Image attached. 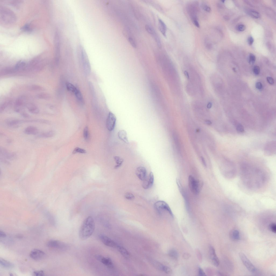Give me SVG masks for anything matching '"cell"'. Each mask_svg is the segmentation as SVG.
Segmentation results:
<instances>
[{
  "label": "cell",
  "instance_id": "obj_25",
  "mask_svg": "<svg viewBox=\"0 0 276 276\" xmlns=\"http://www.w3.org/2000/svg\"><path fill=\"white\" fill-rule=\"evenodd\" d=\"M114 159L116 162V165L114 168L117 169L121 166L124 160L119 156H115L114 157Z\"/></svg>",
  "mask_w": 276,
  "mask_h": 276
},
{
  "label": "cell",
  "instance_id": "obj_32",
  "mask_svg": "<svg viewBox=\"0 0 276 276\" xmlns=\"http://www.w3.org/2000/svg\"><path fill=\"white\" fill-rule=\"evenodd\" d=\"M66 87L68 91L74 93L77 89L75 86L71 83L68 82L66 84Z\"/></svg>",
  "mask_w": 276,
  "mask_h": 276
},
{
  "label": "cell",
  "instance_id": "obj_14",
  "mask_svg": "<svg viewBox=\"0 0 276 276\" xmlns=\"http://www.w3.org/2000/svg\"><path fill=\"white\" fill-rule=\"evenodd\" d=\"M58 35L57 33L55 34V60L56 63L58 65L59 62L60 58L59 42Z\"/></svg>",
  "mask_w": 276,
  "mask_h": 276
},
{
  "label": "cell",
  "instance_id": "obj_58",
  "mask_svg": "<svg viewBox=\"0 0 276 276\" xmlns=\"http://www.w3.org/2000/svg\"><path fill=\"white\" fill-rule=\"evenodd\" d=\"M193 21L194 24L197 27L199 28L200 26H199V25L198 21L197 20H195Z\"/></svg>",
  "mask_w": 276,
  "mask_h": 276
},
{
  "label": "cell",
  "instance_id": "obj_29",
  "mask_svg": "<svg viewBox=\"0 0 276 276\" xmlns=\"http://www.w3.org/2000/svg\"><path fill=\"white\" fill-rule=\"evenodd\" d=\"M26 66V64L25 62L21 61L17 63L14 67L16 70L18 71L21 69H24Z\"/></svg>",
  "mask_w": 276,
  "mask_h": 276
},
{
  "label": "cell",
  "instance_id": "obj_3",
  "mask_svg": "<svg viewBox=\"0 0 276 276\" xmlns=\"http://www.w3.org/2000/svg\"><path fill=\"white\" fill-rule=\"evenodd\" d=\"M0 17L2 20L7 24H12L16 21V17L14 13L7 8L1 9Z\"/></svg>",
  "mask_w": 276,
  "mask_h": 276
},
{
  "label": "cell",
  "instance_id": "obj_10",
  "mask_svg": "<svg viewBox=\"0 0 276 276\" xmlns=\"http://www.w3.org/2000/svg\"><path fill=\"white\" fill-rule=\"evenodd\" d=\"M143 182L142 186L144 189L150 188L152 186L154 182V177L153 173L150 172L148 177Z\"/></svg>",
  "mask_w": 276,
  "mask_h": 276
},
{
  "label": "cell",
  "instance_id": "obj_43",
  "mask_svg": "<svg viewBox=\"0 0 276 276\" xmlns=\"http://www.w3.org/2000/svg\"><path fill=\"white\" fill-rule=\"evenodd\" d=\"M253 71L255 75H258L260 73V67L257 66H255L253 69Z\"/></svg>",
  "mask_w": 276,
  "mask_h": 276
},
{
  "label": "cell",
  "instance_id": "obj_9",
  "mask_svg": "<svg viewBox=\"0 0 276 276\" xmlns=\"http://www.w3.org/2000/svg\"><path fill=\"white\" fill-rule=\"evenodd\" d=\"M46 256L45 253L42 250L34 249L32 250L30 254V256L35 260H41L44 258Z\"/></svg>",
  "mask_w": 276,
  "mask_h": 276
},
{
  "label": "cell",
  "instance_id": "obj_1",
  "mask_svg": "<svg viewBox=\"0 0 276 276\" xmlns=\"http://www.w3.org/2000/svg\"><path fill=\"white\" fill-rule=\"evenodd\" d=\"M240 176L243 184L252 190L260 189L265 184L266 176L260 169L245 166L241 169Z\"/></svg>",
  "mask_w": 276,
  "mask_h": 276
},
{
  "label": "cell",
  "instance_id": "obj_4",
  "mask_svg": "<svg viewBox=\"0 0 276 276\" xmlns=\"http://www.w3.org/2000/svg\"><path fill=\"white\" fill-rule=\"evenodd\" d=\"M188 182L189 186L191 192L195 194H198L201 191L202 184L191 175L189 176Z\"/></svg>",
  "mask_w": 276,
  "mask_h": 276
},
{
  "label": "cell",
  "instance_id": "obj_56",
  "mask_svg": "<svg viewBox=\"0 0 276 276\" xmlns=\"http://www.w3.org/2000/svg\"><path fill=\"white\" fill-rule=\"evenodd\" d=\"M203 8L205 11L208 12H210L211 11V8L207 5H204L203 7Z\"/></svg>",
  "mask_w": 276,
  "mask_h": 276
},
{
  "label": "cell",
  "instance_id": "obj_33",
  "mask_svg": "<svg viewBox=\"0 0 276 276\" xmlns=\"http://www.w3.org/2000/svg\"><path fill=\"white\" fill-rule=\"evenodd\" d=\"M249 14L253 18L257 19L260 17V15L257 12L254 11H250Z\"/></svg>",
  "mask_w": 276,
  "mask_h": 276
},
{
  "label": "cell",
  "instance_id": "obj_55",
  "mask_svg": "<svg viewBox=\"0 0 276 276\" xmlns=\"http://www.w3.org/2000/svg\"><path fill=\"white\" fill-rule=\"evenodd\" d=\"M198 275L199 276H206L203 270L201 268H199L198 269Z\"/></svg>",
  "mask_w": 276,
  "mask_h": 276
},
{
  "label": "cell",
  "instance_id": "obj_48",
  "mask_svg": "<svg viewBox=\"0 0 276 276\" xmlns=\"http://www.w3.org/2000/svg\"><path fill=\"white\" fill-rule=\"evenodd\" d=\"M128 41L133 47L135 48L136 47V44L133 38L131 37H129L128 38Z\"/></svg>",
  "mask_w": 276,
  "mask_h": 276
},
{
  "label": "cell",
  "instance_id": "obj_31",
  "mask_svg": "<svg viewBox=\"0 0 276 276\" xmlns=\"http://www.w3.org/2000/svg\"><path fill=\"white\" fill-rule=\"evenodd\" d=\"M173 138L175 144L177 146L178 149L180 150V144L179 142V138L177 134L176 133H174L173 134Z\"/></svg>",
  "mask_w": 276,
  "mask_h": 276
},
{
  "label": "cell",
  "instance_id": "obj_57",
  "mask_svg": "<svg viewBox=\"0 0 276 276\" xmlns=\"http://www.w3.org/2000/svg\"><path fill=\"white\" fill-rule=\"evenodd\" d=\"M6 235L3 232L1 231H0V237L1 238H4L6 237Z\"/></svg>",
  "mask_w": 276,
  "mask_h": 276
},
{
  "label": "cell",
  "instance_id": "obj_15",
  "mask_svg": "<svg viewBox=\"0 0 276 276\" xmlns=\"http://www.w3.org/2000/svg\"><path fill=\"white\" fill-rule=\"evenodd\" d=\"M209 253L210 258L213 265L215 266H218L219 264V260L215 253L214 248L212 246L210 247Z\"/></svg>",
  "mask_w": 276,
  "mask_h": 276
},
{
  "label": "cell",
  "instance_id": "obj_21",
  "mask_svg": "<svg viewBox=\"0 0 276 276\" xmlns=\"http://www.w3.org/2000/svg\"><path fill=\"white\" fill-rule=\"evenodd\" d=\"M17 71L16 70L15 67H6L2 70L0 74L1 76L5 75L14 73Z\"/></svg>",
  "mask_w": 276,
  "mask_h": 276
},
{
  "label": "cell",
  "instance_id": "obj_46",
  "mask_svg": "<svg viewBox=\"0 0 276 276\" xmlns=\"http://www.w3.org/2000/svg\"><path fill=\"white\" fill-rule=\"evenodd\" d=\"M246 28L245 26L243 24L239 25L236 28L237 30L240 32H243L244 31Z\"/></svg>",
  "mask_w": 276,
  "mask_h": 276
},
{
  "label": "cell",
  "instance_id": "obj_11",
  "mask_svg": "<svg viewBox=\"0 0 276 276\" xmlns=\"http://www.w3.org/2000/svg\"><path fill=\"white\" fill-rule=\"evenodd\" d=\"M99 238L104 245L108 247L117 248L118 245L114 241L107 236L103 235H100Z\"/></svg>",
  "mask_w": 276,
  "mask_h": 276
},
{
  "label": "cell",
  "instance_id": "obj_63",
  "mask_svg": "<svg viewBox=\"0 0 276 276\" xmlns=\"http://www.w3.org/2000/svg\"><path fill=\"white\" fill-rule=\"evenodd\" d=\"M221 1L222 2V3H224L225 2V1Z\"/></svg>",
  "mask_w": 276,
  "mask_h": 276
},
{
  "label": "cell",
  "instance_id": "obj_24",
  "mask_svg": "<svg viewBox=\"0 0 276 276\" xmlns=\"http://www.w3.org/2000/svg\"><path fill=\"white\" fill-rule=\"evenodd\" d=\"M117 248L120 253L123 256L126 258H129L130 256V254L129 252L124 247L118 245Z\"/></svg>",
  "mask_w": 276,
  "mask_h": 276
},
{
  "label": "cell",
  "instance_id": "obj_40",
  "mask_svg": "<svg viewBox=\"0 0 276 276\" xmlns=\"http://www.w3.org/2000/svg\"><path fill=\"white\" fill-rule=\"evenodd\" d=\"M30 89L33 91H39L43 90V88L38 85H33L30 87Z\"/></svg>",
  "mask_w": 276,
  "mask_h": 276
},
{
  "label": "cell",
  "instance_id": "obj_7",
  "mask_svg": "<svg viewBox=\"0 0 276 276\" xmlns=\"http://www.w3.org/2000/svg\"><path fill=\"white\" fill-rule=\"evenodd\" d=\"M239 256L243 265L250 272L252 273L256 272V269L255 267L244 254L242 252L240 253L239 254Z\"/></svg>",
  "mask_w": 276,
  "mask_h": 276
},
{
  "label": "cell",
  "instance_id": "obj_42",
  "mask_svg": "<svg viewBox=\"0 0 276 276\" xmlns=\"http://www.w3.org/2000/svg\"><path fill=\"white\" fill-rule=\"evenodd\" d=\"M9 102H6L2 104L0 107V112H3L5 109L7 107L9 104Z\"/></svg>",
  "mask_w": 276,
  "mask_h": 276
},
{
  "label": "cell",
  "instance_id": "obj_35",
  "mask_svg": "<svg viewBox=\"0 0 276 276\" xmlns=\"http://www.w3.org/2000/svg\"><path fill=\"white\" fill-rule=\"evenodd\" d=\"M83 134L85 140L86 141L88 140L89 137V133L88 127H85L84 129Z\"/></svg>",
  "mask_w": 276,
  "mask_h": 276
},
{
  "label": "cell",
  "instance_id": "obj_22",
  "mask_svg": "<svg viewBox=\"0 0 276 276\" xmlns=\"http://www.w3.org/2000/svg\"><path fill=\"white\" fill-rule=\"evenodd\" d=\"M27 107L29 112L34 114H37L39 112L38 108L34 104L32 103L28 104Z\"/></svg>",
  "mask_w": 276,
  "mask_h": 276
},
{
  "label": "cell",
  "instance_id": "obj_52",
  "mask_svg": "<svg viewBox=\"0 0 276 276\" xmlns=\"http://www.w3.org/2000/svg\"><path fill=\"white\" fill-rule=\"evenodd\" d=\"M254 41V39L252 36H250L248 38V42L249 45L251 46L252 45Z\"/></svg>",
  "mask_w": 276,
  "mask_h": 276
},
{
  "label": "cell",
  "instance_id": "obj_6",
  "mask_svg": "<svg viewBox=\"0 0 276 276\" xmlns=\"http://www.w3.org/2000/svg\"><path fill=\"white\" fill-rule=\"evenodd\" d=\"M47 245L48 247L60 250H66L68 248V245L66 243L55 240L49 241Z\"/></svg>",
  "mask_w": 276,
  "mask_h": 276
},
{
  "label": "cell",
  "instance_id": "obj_51",
  "mask_svg": "<svg viewBox=\"0 0 276 276\" xmlns=\"http://www.w3.org/2000/svg\"><path fill=\"white\" fill-rule=\"evenodd\" d=\"M159 25L162 27H163V28L166 30L167 29V27L166 24L165 23L160 19H159Z\"/></svg>",
  "mask_w": 276,
  "mask_h": 276
},
{
  "label": "cell",
  "instance_id": "obj_61",
  "mask_svg": "<svg viewBox=\"0 0 276 276\" xmlns=\"http://www.w3.org/2000/svg\"><path fill=\"white\" fill-rule=\"evenodd\" d=\"M205 123L208 125H210L212 124V122L210 120H206L205 121Z\"/></svg>",
  "mask_w": 276,
  "mask_h": 276
},
{
  "label": "cell",
  "instance_id": "obj_18",
  "mask_svg": "<svg viewBox=\"0 0 276 276\" xmlns=\"http://www.w3.org/2000/svg\"><path fill=\"white\" fill-rule=\"evenodd\" d=\"M25 98L24 97H19L16 100L15 103V111L17 112H19L21 110V106L24 103Z\"/></svg>",
  "mask_w": 276,
  "mask_h": 276
},
{
  "label": "cell",
  "instance_id": "obj_23",
  "mask_svg": "<svg viewBox=\"0 0 276 276\" xmlns=\"http://www.w3.org/2000/svg\"><path fill=\"white\" fill-rule=\"evenodd\" d=\"M0 263L1 266L7 268H13L14 267L13 263L3 258H0Z\"/></svg>",
  "mask_w": 276,
  "mask_h": 276
},
{
  "label": "cell",
  "instance_id": "obj_2",
  "mask_svg": "<svg viewBox=\"0 0 276 276\" xmlns=\"http://www.w3.org/2000/svg\"><path fill=\"white\" fill-rule=\"evenodd\" d=\"M95 228L94 220L91 216L87 217L83 222L80 229L79 236L81 239L85 240L93 233Z\"/></svg>",
  "mask_w": 276,
  "mask_h": 276
},
{
  "label": "cell",
  "instance_id": "obj_17",
  "mask_svg": "<svg viewBox=\"0 0 276 276\" xmlns=\"http://www.w3.org/2000/svg\"><path fill=\"white\" fill-rule=\"evenodd\" d=\"M177 182L178 189H179L181 194H182L183 198H184L185 205V206H186L187 209L188 210L189 209V205L188 200V199L187 196L186 194V193L185 192L184 189L183 188L182 185L181 184L179 180L178 179H177Z\"/></svg>",
  "mask_w": 276,
  "mask_h": 276
},
{
  "label": "cell",
  "instance_id": "obj_34",
  "mask_svg": "<svg viewBox=\"0 0 276 276\" xmlns=\"http://www.w3.org/2000/svg\"><path fill=\"white\" fill-rule=\"evenodd\" d=\"M36 97L39 99H48L50 98V95L44 93H41L37 95Z\"/></svg>",
  "mask_w": 276,
  "mask_h": 276
},
{
  "label": "cell",
  "instance_id": "obj_44",
  "mask_svg": "<svg viewBox=\"0 0 276 276\" xmlns=\"http://www.w3.org/2000/svg\"><path fill=\"white\" fill-rule=\"evenodd\" d=\"M145 28L146 30L148 33L153 35L154 33L155 32L154 31V30L149 25H146Z\"/></svg>",
  "mask_w": 276,
  "mask_h": 276
},
{
  "label": "cell",
  "instance_id": "obj_37",
  "mask_svg": "<svg viewBox=\"0 0 276 276\" xmlns=\"http://www.w3.org/2000/svg\"><path fill=\"white\" fill-rule=\"evenodd\" d=\"M256 58L255 56L253 54H250L249 56V62L250 64H254L256 61Z\"/></svg>",
  "mask_w": 276,
  "mask_h": 276
},
{
  "label": "cell",
  "instance_id": "obj_38",
  "mask_svg": "<svg viewBox=\"0 0 276 276\" xmlns=\"http://www.w3.org/2000/svg\"><path fill=\"white\" fill-rule=\"evenodd\" d=\"M125 197L126 199L129 200H133L135 198L133 194L129 192H127L125 194Z\"/></svg>",
  "mask_w": 276,
  "mask_h": 276
},
{
  "label": "cell",
  "instance_id": "obj_54",
  "mask_svg": "<svg viewBox=\"0 0 276 276\" xmlns=\"http://www.w3.org/2000/svg\"><path fill=\"white\" fill-rule=\"evenodd\" d=\"M22 29L23 30L25 31H31V28L30 27V26L29 25L27 24L25 25L22 28Z\"/></svg>",
  "mask_w": 276,
  "mask_h": 276
},
{
  "label": "cell",
  "instance_id": "obj_45",
  "mask_svg": "<svg viewBox=\"0 0 276 276\" xmlns=\"http://www.w3.org/2000/svg\"><path fill=\"white\" fill-rule=\"evenodd\" d=\"M236 130L237 131L240 133H243L244 131V127L241 124H238L236 127Z\"/></svg>",
  "mask_w": 276,
  "mask_h": 276
},
{
  "label": "cell",
  "instance_id": "obj_12",
  "mask_svg": "<svg viewBox=\"0 0 276 276\" xmlns=\"http://www.w3.org/2000/svg\"><path fill=\"white\" fill-rule=\"evenodd\" d=\"M95 257L97 260L107 267L109 268L113 267V262L111 260L109 257H106L99 255H96Z\"/></svg>",
  "mask_w": 276,
  "mask_h": 276
},
{
  "label": "cell",
  "instance_id": "obj_28",
  "mask_svg": "<svg viewBox=\"0 0 276 276\" xmlns=\"http://www.w3.org/2000/svg\"><path fill=\"white\" fill-rule=\"evenodd\" d=\"M74 94H75L76 98L80 103L82 104L84 103L82 94L79 90L77 88Z\"/></svg>",
  "mask_w": 276,
  "mask_h": 276
},
{
  "label": "cell",
  "instance_id": "obj_27",
  "mask_svg": "<svg viewBox=\"0 0 276 276\" xmlns=\"http://www.w3.org/2000/svg\"><path fill=\"white\" fill-rule=\"evenodd\" d=\"M231 237L232 239L235 241L239 240L240 239L239 232L237 230H234L231 232Z\"/></svg>",
  "mask_w": 276,
  "mask_h": 276
},
{
  "label": "cell",
  "instance_id": "obj_59",
  "mask_svg": "<svg viewBox=\"0 0 276 276\" xmlns=\"http://www.w3.org/2000/svg\"><path fill=\"white\" fill-rule=\"evenodd\" d=\"M201 161L202 162V163H203L204 166L205 167H206V166H207V164H206V162L205 159H204V158L203 157L201 156Z\"/></svg>",
  "mask_w": 276,
  "mask_h": 276
},
{
  "label": "cell",
  "instance_id": "obj_5",
  "mask_svg": "<svg viewBox=\"0 0 276 276\" xmlns=\"http://www.w3.org/2000/svg\"><path fill=\"white\" fill-rule=\"evenodd\" d=\"M154 207L155 209L160 214L163 212H166L168 213L171 217H173L172 211L168 204L165 202L162 201H157L154 204Z\"/></svg>",
  "mask_w": 276,
  "mask_h": 276
},
{
  "label": "cell",
  "instance_id": "obj_49",
  "mask_svg": "<svg viewBox=\"0 0 276 276\" xmlns=\"http://www.w3.org/2000/svg\"><path fill=\"white\" fill-rule=\"evenodd\" d=\"M159 29L160 31L161 32L162 34L165 37L166 36V30L163 28L160 25L159 26Z\"/></svg>",
  "mask_w": 276,
  "mask_h": 276
},
{
  "label": "cell",
  "instance_id": "obj_47",
  "mask_svg": "<svg viewBox=\"0 0 276 276\" xmlns=\"http://www.w3.org/2000/svg\"><path fill=\"white\" fill-rule=\"evenodd\" d=\"M34 274L35 276H44L45 275V273L43 270H40L35 271L34 272Z\"/></svg>",
  "mask_w": 276,
  "mask_h": 276
},
{
  "label": "cell",
  "instance_id": "obj_19",
  "mask_svg": "<svg viewBox=\"0 0 276 276\" xmlns=\"http://www.w3.org/2000/svg\"><path fill=\"white\" fill-rule=\"evenodd\" d=\"M118 136L120 140L127 144H129L127 134L126 131L124 130H121L119 131L118 133Z\"/></svg>",
  "mask_w": 276,
  "mask_h": 276
},
{
  "label": "cell",
  "instance_id": "obj_50",
  "mask_svg": "<svg viewBox=\"0 0 276 276\" xmlns=\"http://www.w3.org/2000/svg\"><path fill=\"white\" fill-rule=\"evenodd\" d=\"M256 88L260 90H261L263 89V85L260 82H257L256 83Z\"/></svg>",
  "mask_w": 276,
  "mask_h": 276
},
{
  "label": "cell",
  "instance_id": "obj_13",
  "mask_svg": "<svg viewBox=\"0 0 276 276\" xmlns=\"http://www.w3.org/2000/svg\"><path fill=\"white\" fill-rule=\"evenodd\" d=\"M83 68L85 75H89L91 71V66L86 55L83 54L82 56Z\"/></svg>",
  "mask_w": 276,
  "mask_h": 276
},
{
  "label": "cell",
  "instance_id": "obj_36",
  "mask_svg": "<svg viewBox=\"0 0 276 276\" xmlns=\"http://www.w3.org/2000/svg\"><path fill=\"white\" fill-rule=\"evenodd\" d=\"M86 151L84 149L78 147H76L74 149L72 152L73 154H75L77 153L81 154H85L86 153Z\"/></svg>",
  "mask_w": 276,
  "mask_h": 276
},
{
  "label": "cell",
  "instance_id": "obj_26",
  "mask_svg": "<svg viewBox=\"0 0 276 276\" xmlns=\"http://www.w3.org/2000/svg\"><path fill=\"white\" fill-rule=\"evenodd\" d=\"M54 133L52 131L44 132L39 134L38 137L40 138H49L52 137L54 135Z\"/></svg>",
  "mask_w": 276,
  "mask_h": 276
},
{
  "label": "cell",
  "instance_id": "obj_16",
  "mask_svg": "<svg viewBox=\"0 0 276 276\" xmlns=\"http://www.w3.org/2000/svg\"><path fill=\"white\" fill-rule=\"evenodd\" d=\"M136 175L139 179L143 181L147 177V170L144 167L140 166L137 168Z\"/></svg>",
  "mask_w": 276,
  "mask_h": 276
},
{
  "label": "cell",
  "instance_id": "obj_41",
  "mask_svg": "<svg viewBox=\"0 0 276 276\" xmlns=\"http://www.w3.org/2000/svg\"><path fill=\"white\" fill-rule=\"evenodd\" d=\"M162 271L168 274L171 273L172 272V270L170 268L164 265L163 266Z\"/></svg>",
  "mask_w": 276,
  "mask_h": 276
},
{
  "label": "cell",
  "instance_id": "obj_30",
  "mask_svg": "<svg viewBox=\"0 0 276 276\" xmlns=\"http://www.w3.org/2000/svg\"><path fill=\"white\" fill-rule=\"evenodd\" d=\"M169 256L175 259H177L178 257V254L177 250L174 249L170 250L168 253Z\"/></svg>",
  "mask_w": 276,
  "mask_h": 276
},
{
  "label": "cell",
  "instance_id": "obj_20",
  "mask_svg": "<svg viewBox=\"0 0 276 276\" xmlns=\"http://www.w3.org/2000/svg\"><path fill=\"white\" fill-rule=\"evenodd\" d=\"M25 134L31 135H36L38 133V130L36 127L30 126L26 127L24 131Z\"/></svg>",
  "mask_w": 276,
  "mask_h": 276
},
{
  "label": "cell",
  "instance_id": "obj_39",
  "mask_svg": "<svg viewBox=\"0 0 276 276\" xmlns=\"http://www.w3.org/2000/svg\"><path fill=\"white\" fill-rule=\"evenodd\" d=\"M269 228L272 232L276 233V225L275 223H271L269 226Z\"/></svg>",
  "mask_w": 276,
  "mask_h": 276
},
{
  "label": "cell",
  "instance_id": "obj_62",
  "mask_svg": "<svg viewBox=\"0 0 276 276\" xmlns=\"http://www.w3.org/2000/svg\"><path fill=\"white\" fill-rule=\"evenodd\" d=\"M212 103H209L207 106V108H208L210 109L212 107Z\"/></svg>",
  "mask_w": 276,
  "mask_h": 276
},
{
  "label": "cell",
  "instance_id": "obj_8",
  "mask_svg": "<svg viewBox=\"0 0 276 276\" xmlns=\"http://www.w3.org/2000/svg\"><path fill=\"white\" fill-rule=\"evenodd\" d=\"M116 121L115 116L111 112L109 113L106 122V127L109 131H112L114 129Z\"/></svg>",
  "mask_w": 276,
  "mask_h": 276
},
{
  "label": "cell",
  "instance_id": "obj_53",
  "mask_svg": "<svg viewBox=\"0 0 276 276\" xmlns=\"http://www.w3.org/2000/svg\"><path fill=\"white\" fill-rule=\"evenodd\" d=\"M267 80L268 82L271 85H273L274 83V81L273 78L271 77H268L267 78Z\"/></svg>",
  "mask_w": 276,
  "mask_h": 276
},
{
  "label": "cell",
  "instance_id": "obj_60",
  "mask_svg": "<svg viewBox=\"0 0 276 276\" xmlns=\"http://www.w3.org/2000/svg\"><path fill=\"white\" fill-rule=\"evenodd\" d=\"M21 115L22 116L25 118H29V115L27 113L25 112L21 113Z\"/></svg>",
  "mask_w": 276,
  "mask_h": 276
}]
</instances>
